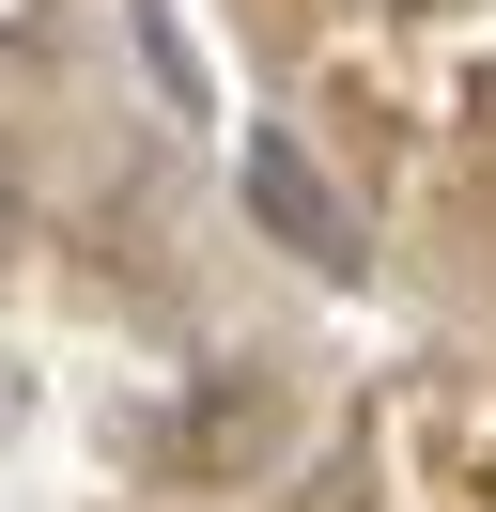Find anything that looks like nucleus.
<instances>
[{"instance_id":"nucleus-1","label":"nucleus","mask_w":496,"mask_h":512,"mask_svg":"<svg viewBox=\"0 0 496 512\" xmlns=\"http://www.w3.org/2000/svg\"><path fill=\"white\" fill-rule=\"evenodd\" d=\"M233 187H248V218H264L295 264H326V280L357 264V218H341V187L310 171V140H295V125H248V140H233Z\"/></svg>"}]
</instances>
